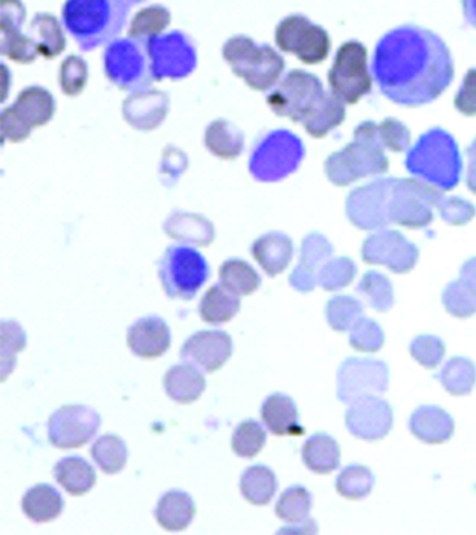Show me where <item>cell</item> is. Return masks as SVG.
I'll return each mask as SVG.
<instances>
[{
  "instance_id": "47",
  "label": "cell",
  "mask_w": 476,
  "mask_h": 535,
  "mask_svg": "<svg viewBox=\"0 0 476 535\" xmlns=\"http://www.w3.org/2000/svg\"><path fill=\"white\" fill-rule=\"evenodd\" d=\"M383 331L376 322L361 318L351 327L350 343L354 350L362 353H376L382 348Z\"/></svg>"
},
{
  "instance_id": "1",
  "label": "cell",
  "mask_w": 476,
  "mask_h": 535,
  "mask_svg": "<svg viewBox=\"0 0 476 535\" xmlns=\"http://www.w3.org/2000/svg\"><path fill=\"white\" fill-rule=\"evenodd\" d=\"M371 71L386 98L400 106L417 107L432 103L448 89L454 61L437 34L406 25L380 39Z\"/></svg>"
},
{
  "instance_id": "57",
  "label": "cell",
  "mask_w": 476,
  "mask_h": 535,
  "mask_svg": "<svg viewBox=\"0 0 476 535\" xmlns=\"http://www.w3.org/2000/svg\"><path fill=\"white\" fill-rule=\"evenodd\" d=\"M444 220H449L451 223H466L469 218H472L473 208L461 200H449L446 205L441 206Z\"/></svg>"
},
{
  "instance_id": "29",
  "label": "cell",
  "mask_w": 476,
  "mask_h": 535,
  "mask_svg": "<svg viewBox=\"0 0 476 535\" xmlns=\"http://www.w3.org/2000/svg\"><path fill=\"white\" fill-rule=\"evenodd\" d=\"M332 254V247L319 235H312L304 241L303 260L290 278V284L298 292L307 293L315 289V272L319 264Z\"/></svg>"
},
{
  "instance_id": "20",
  "label": "cell",
  "mask_w": 476,
  "mask_h": 535,
  "mask_svg": "<svg viewBox=\"0 0 476 535\" xmlns=\"http://www.w3.org/2000/svg\"><path fill=\"white\" fill-rule=\"evenodd\" d=\"M170 328L161 318L139 319L127 333V345L135 356L156 359L170 348Z\"/></svg>"
},
{
  "instance_id": "17",
  "label": "cell",
  "mask_w": 476,
  "mask_h": 535,
  "mask_svg": "<svg viewBox=\"0 0 476 535\" xmlns=\"http://www.w3.org/2000/svg\"><path fill=\"white\" fill-rule=\"evenodd\" d=\"M437 202L432 191L415 183L400 186L390 202L391 220L409 228H420L431 222L432 214L429 206Z\"/></svg>"
},
{
  "instance_id": "30",
  "label": "cell",
  "mask_w": 476,
  "mask_h": 535,
  "mask_svg": "<svg viewBox=\"0 0 476 535\" xmlns=\"http://www.w3.org/2000/svg\"><path fill=\"white\" fill-rule=\"evenodd\" d=\"M165 232L174 240L208 246L214 240V228L206 218L196 214L174 212L164 225Z\"/></svg>"
},
{
  "instance_id": "39",
  "label": "cell",
  "mask_w": 476,
  "mask_h": 535,
  "mask_svg": "<svg viewBox=\"0 0 476 535\" xmlns=\"http://www.w3.org/2000/svg\"><path fill=\"white\" fill-rule=\"evenodd\" d=\"M345 118L344 103L333 93H327L324 103L304 122L307 133L313 138H324L330 130L342 124Z\"/></svg>"
},
{
  "instance_id": "50",
  "label": "cell",
  "mask_w": 476,
  "mask_h": 535,
  "mask_svg": "<svg viewBox=\"0 0 476 535\" xmlns=\"http://www.w3.org/2000/svg\"><path fill=\"white\" fill-rule=\"evenodd\" d=\"M444 305L457 318H469L476 311V295L464 284L455 282L444 292Z\"/></svg>"
},
{
  "instance_id": "12",
  "label": "cell",
  "mask_w": 476,
  "mask_h": 535,
  "mask_svg": "<svg viewBox=\"0 0 476 535\" xmlns=\"http://www.w3.org/2000/svg\"><path fill=\"white\" fill-rule=\"evenodd\" d=\"M101 418L91 407L72 404L63 406L48 421V438L58 449H78L94 438Z\"/></svg>"
},
{
  "instance_id": "56",
  "label": "cell",
  "mask_w": 476,
  "mask_h": 535,
  "mask_svg": "<svg viewBox=\"0 0 476 535\" xmlns=\"http://www.w3.org/2000/svg\"><path fill=\"white\" fill-rule=\"evenodd\" d=\"M455 106L464 115H476V69L470 71L464 78L463 86L455 98Z\"/></svg>"
},
{
  "instance_id": "42",
  "label": "cell",
  "mask_w": 476,
  "mask_h": 535,
  "mask_svg": "<svg viewBox=\"0 0 476 535\" xmlns=\"http://www.w3.org/2000/svg\"><path fill=\"white\" fill-rule=\"evenodd\" d=\"M310 508H312V496L309 491L304 487H292L281 494L275 511L281 520L295 525L306 522Z\"/></svg>"
},
{
  "instance_id": "37",
  "label": "cell",
  "mask_w": 476,
  "mask_h": 535,
  "mask_svg": "<svg viewBox=\"0 0 476 535\" xmlns=\"http://www.w3.org/2000/svg\"><path fill=\"white\" fill-rule=\"evenodd\" d=\"M95 464L106 473L115 475L123 470L127 462V447L123 439L115 435H104L95 441L91 449Z\"/></svg>"
},
{
  "instance_id": "31",
  "label": "cell",
  "mask_w": 476,
  "mask_h": 535,
  "mask_svg": "<svg viewBox=\"0 0 476 535\" xmlns=\"http://www.w3.org/2000/svg\"><path fill=\"white\" fill-rule=\"evenodd\" d=\"M240 311V296L223 286L222 282L211 287L203 296L199 313L206 324H225Z\"/></svg>"
},
{
  "instance_id": "22",
  "label": "cell",
  "mask_w": 476,
  "mask_h": 535,
  "mask_svg": "<svg viewBox=\"0 0 476 535\" xmlns=\"http://www.w3.org/2000/svg\"><path fill=\"white\" fill-rule=\"evenodd\" d=\"M261 418L269 432L277 436L303 435L304 429L298 423V409L292 398L283 394L267 397L261 406Z\"/></svg>"
},
{
  "instance_id": "13",
  "label": "cell",
  "mask_w": 476,
  "mask_h": 535,
  "mask_svg": "<svg viewBox=\"0 0 476 535\" xmlns=\"http://www.w3.org/2000/svg\"><path fill=\"white\" fill-rule=\"evenodd\" d=\"M277 45L290 52L306 65L321 63L330 51L329 37L324 29L312 25L306 17L292 16L277 28Z\"/></svg>"
},
{
  "instance_id": "26",
  "label": "cell",
  "mask_w": 476,
  "mask_h": 535,
  "mask_svg": "<svg viewBox=\"0 0 476 535\" xmlns=\"http://www.w3.org/2000/svg\"><path fill=\"white\" fill-rule=\"evenodd\" d=\"M411 432L423 443L440 444L448 441L454 433V421L443 409L434 406L420 407L412 415Z\"/></svg>"
},
{
  "instance_id": "28",
  "label": "cell",
  "mask_w": 476,
  "mask_h": 535,
  "mask_svg": "<svg viewBox=\"0 0 476 535\" xmlns=\"http://www.w3.org/2000/svg\"><path fill=\"white\" fill-rule=\"evenodd\" d=\"M65 500L62 494L48 484L36 485L26 491L22 499V510L28 519L36 523L51 522L62 514Z\"/></svg>"
},
{
  "instance_id": "58",
  "label": "cell",
  "mask_w": 476,
  "mask_h": 535,
  "mask_svg": "<svg viewBox=\"0 0 476 535\" xmlns=\"http://www.w3.org/2000/svg\"><path fill=\"white\" fill-rule=\"evenodd\" d=\"M463 282L476 295V260L464 267Z\"/></svg>"
},
{
  "instance_id": "40",
  "label": "cell",
  "mask_w": 476,
  "mask_h": 535,
  "mask_svg": "<svg viewBox=\"0 0 476 535\" xmlns=\"http://www.w3.org/2000/svg\"><path fill=\"white\" fill-rule=\"evenodd\" d=\"M171 16L164 7H148L139 11L129 29V37L138 42L147 43L148 39L159 34L170 25Z\"/></svg>"
},
{
  "instance_id": "36",
  "label": "cell",
  "mask_w": 476,
  "mask_h": 535,
  "mask_svg": "<svg viewBox=\"0 0 476 535\" xmlns=\"http://www.w3.org/2000/svg\"><path fill=\"white\" fill-rule=\"evenodd\" d=\"M240 491L249 503L266 505L271 502L277 491L274 471L264 465H252L240 479Z\"/></svg>"
},
{
  "instance_id": "15",
  "label": "cell",
  "mask_w": 476,
  "mask_h": 535,
  "mask_svg": "<svg viewBox=\"0 0 476 535\" xmlns=\"http://www.w3.org/2000/svg\"><path fill=\"white\" fill-rule=\"evenodd\" d=\"M345 421L348 430L357 438L377 441L393 427V411L386 401L368 395L351 403Z\"/></svg>"
},
{
  "instance_id": "5",
  "label": "cell",
  "mask_w": 476,
  "mask_h": 535,
  "mask_svg": "<svg viewBox=\"0 0 476 535\" xmlns=\"http://www.w3.org/2000/svg\"><path fill=\"white\" fill-rule=\"evenodd\" d=\"M159 278L170 298L190 301L210 278V266L193 247L170 246L159 261Z\"/></svg>"
},
{
  "instance_id": "27",
  "label": "cell",
  "mask_w": 476,
  "mask_h": 535,
  "mask_svg": "<svg viewBox=\"0 0 476 535\" xmlns=\"http://www.w3.org/2000/svg\"><path fill=\"white\" fill-rule=\"evenodd\" d=\"M292 254V241L283 234L264 235L252 246V255L269 276L280 275L289 266Z\"/></svg>"
},
{
  "instance_id": "33",
  "label": "cell",
  "mask_w": 476,
  "mask_h": 535,
  "mask_svg": "<svg viewBox=\"0 0 476 535\" xmlns=\"http://www.w3.org/2000/svg\"><path fill=\"white\" fill-rule=\"evenodd\" d=\"M303 461L309 470L318 475H327L339 467L341 452L332 436L318 433L307 439L303 447Z\"/></svg>"
},
{
  "instance_id": "7",
  "label": "cell",
  "mask_w": 476,
  "mask_h": 535,
  "mask_svg": "<svg viewBox=\"0 0 476 535\" xmlns=\"http://www.w3.org/2000/svg\"><path fill=\"white\" fill-rule=\"evenodd\" d=\"M325 97L327 92L315 75L292 71L275 87L267 104L275 115L304 124L324 103Z\"/></svg>"
},
{
  "instance_id": "51",
  "label": "cell",
  "mask_w": 476,
  "mask_h": 535,
  "mask_svg": "<svg viewBox=\"0 0 476 535\" xmlns=\"http://www.w3.org/2000/svg\"><path fill=\"white\" fill-rule=\"evenodd\" d=\"M87 75H89L87 65L83 58L75 57V55L66 58L60 69V84H62L63 92L69 97L78 95L86 86Z\"/></svg>"
},
{
  "instance_id": "54",
  "label": "cell",
  "mask_w": 476,
  "mask_h": 535,
  "mask_svg": "<svg viewBox=\"0 0 476 535\" xmlns=\"http://www.w3.org/2000/svg\"><path fill=\"white\" fill-rule=\"evenodd\" d=\"M0 28L2 34L17 33L25 22V7L20 0H2Z\"/></svg>"
},
{
  "instance_id": "24",
  "label": "cell",
  "mask_w": 476,
  "mask_h": 535,
  "mask_svg": "<svg viewBox=\"0 0 476 535\" xmlns=\"http://www.w3.org/2000/svg\"><path fill=\"white\" fill-rule=\"evenodd\" d=\"M196 505L190 494L173 490L165 493L156 505V522L168 531H182L193 522Z\"/></svg>"
},
{
  "instance_id": "32",
  "label": "cell",
  "mask_w": 476,
  "mask_h": 535,
  "mask_svg": "<svg viewBox=\"0 0 476 535\" xmlns=\"http://www.w3.org/2000/svg\"><path fill=\"white\" fill-rule=\"evenodd\" d=\"M55 481L72 496L89 493L97 482L95 470L89 462L78 456L62 459L54 468Z\"/></svg>"
},
{
  "instance_id": "44",
  "label": "cell",
  "mask_w": 476,
  "mask_h": 535,
  "mask_svg": "<svg viewBox=\"0 0 476 535\" xmlns=\"http://www.w3.org/2000/svg\"><path fill=\"white\" fill-rule=\"evenodd\" d=\"M374 476L368 468L351 465L345 468L336 481L339 494L347 499H362L373 490Z\"/></svg>"
},
{
  "instance_id": "43",
  "label": "cell",
  "mask_w": 476,
  "mask_h": 535,
  "mask_svg": "<svg viewBox=\"0 0 476 535\" xmlns=\"http://www.w3.org/2000/svg\"><path fill=\"white\" fill-rule=\"evenodd\" d=\"M266 444V432L260 423L254 420L238 424L232 435V450L242 458H254Z\"/></svg>"
},
{
  "instance_id": "8",
  "label": "cell",
  "mask_w": 476,
  "mask_h": 535,
  "mask_svg": "<svg viewBox=\"0 0 476 535\" xmlns=\"http://www.w3.org/2000/svg\"><path fill=\"white\" fill-rule=\"evenodd\" d=\"M303 157L300 139L290 133L274 132L258 144L249 162L252 176L260 182H277L296 170Z\"/></svg>"
},
{
  "instance_id": "18",
  "label": "cell",
  "mask_w": 476,
  "mask_h": 535,
  "mask_svg": "<svg viewBox=\"0 0 476 535\" xmlns=\"http://www.w3.org/2000/svg\"><path fill=\"white\" fill-rule=\"evenodd\" d=\"M364 258L368 263L388 264L394 272H406L414 266L417 250L396 232H382L365 243Z\"/></svg>"
},
{
  "instance_id": "41",
  "label": "cell",
  "mask_w": 476,
  "mask_h": 535,
  "mask_svg": "<svg viewBox=\"0 0 476 535\" xmlns=\"http://www.w3.org/2000/svg\"><path fill=\"white\" fill-rule=\"evenodd\" d=\"M441 385L454 395H466L475 385L476 371L472 362L466 359H452L438 374Z\"/></svg>"
},
{
  "instance_id": "2",
  "label": "cell",
  "mask_w": 476,
  "mask_h": 535,
  "mask_svg": "<svg viewBox=\"0 0 476 535\" xmlns=\"http://www.w3.org/2000/svg\"><path fill=\"white\" fill-rule=\"evenodd\" d=\"M129 5L126 0H68L63 22L83 51L110 42L123 29Z\"/></svg>"
},
{
  "instance_id": "48",
  "label": "cell",
  "mask_w": 476,
  "mask_h": 535,
  "mask_svg": "<svg viewBox=\"0 0 476 535\" xmlns=\"http://www.w3.org/2000/svg\"><path fill=\"white\" fill-rule=\"evenodd\" d=\"M359 292L377 311H386L393 305V289H391L390 282L377 273L365 275L359 286Z\"/></svg>"
},
{
  "instance_id": "10",
  "label": "cell",
  "mask_w": 476,
  "mask_h": 535,
  "mask_svg": "<svg viewBox=\"0 0 476 535\" xmlns=\"http://www.w3.org/2000/svg\"><path fill=\"white\" fill-rule=\"evenodd\" d=\"M150 72L153 80L164 78L181 80L188 77L196 69L197 55L187 37L182 33H170L167 36H156L145 43Z\"/></svg>"
},
{
  "instance_id": "3",
  "label": "cell",
  "mask_w": 476,
  "mask_h": 535,
  "mask_svg": "<svg viewBox=\"0 0 476 535\" xmlns=\"http://www.w3.org/2000/svg\"><path fill=\"white\" fill-rule=\"evenodd\" d=\"M406 168L426 182L452 190L461 173L460 153L454 138L441 130L426 133L408 154Z\"/></svg>"
},
{
  "instance_id": "4",
  "label": "cell",
  "mask_w": 476,
  "mask_h": 535,
  "mask_svg": "<svg viewBox=\"0 0 476 535\" xmlns=\"http://www.w3.org/2000/svg\"><path fill=\"white\" fill-rule=\"evenodd\" d=\"M223 57L231 65L232 72L243 78L251 89H271L278 83L284 71V61L271 46L255 45L248 37H232L223 46Z\"/></svg>"
},
{
  "instance_id": "34",
  "label": "cell",
  "mask_w": 476,
  "mask_h": 535,
  "mask_svg": "<svg viewBox=\"0 0 476 535\" xmlns=\"http://www.w3.org/2000/svg\"><path fill=\"white\" fill-rule=\"evenodd\" d=\"M205 145L214 156L222 157V159H234L242 153L243 147H245V138L234 124L219 119L206 130Z\"/></svg>"
},
{
  "instance_id": "9",
  "label": "cell",
  "mask_w": 476,
  "mask_h": 535,
  "mask_svg": "<svg viewBox=\"0 0 476 535\" xmlns=\"http://www.w3.org/2000/svg\"><path fill=\"white\" fill-rule=\"evenodd\" d=\"M329 84L333 95L345 104H356L371 92L373 78L367 68V52L361 45L347 43L339 49Z\"/></svg>"
},
{
  "instance_id": "55",
  "label": "cell",
  "mask_w": 476,
  "mask_h": 535,
  "mask_svg": "<svg viewBox=\"0 0 476 535\" xmlns=\"http://www.w3.org/2000/svg\"><path fill=\"white\" fill-rule=\"evenodd\" d=\"M0 130H2V141L8 139L11 142H20L25 141L33 129H29L22 119L17 118L11 107H8L0 116Z\"/></svg>"
},
{
  "instance_id": "52",
  "label": "cell",
  "mask_w": 476,
  "mask_h": 535,
  "mask_svg": "<svg viewBox=\"0 0 476 535\" xmlns=\"http://www.w3.org/2000/svg\"><path fill=\"white\" fill-rule=\"evenodd\" d=\"M444 343L438 337L420 336L412 342L411 354L425 368H435L444 357Z\"/></svg>"
},
{
  "instance_id": "14",
  "label": "cell",
  "mask_w": 476,
  "mask_h": 535,
  "mask_svg": "<svg viewBox=\"0 0 476 535\" xmlns=\"http://www.w3.org/2000/svg\"><path fill=\"white\" fill-rule=\"evenodd\" d=\"M388 388V368L373 359H348L338 372V397L351 404L368 395L382 394Z\"/></svg>"
},
{
  "instance_id": "53",
  "label": "cell",
  "mask_w": 476,
  "mask_h": 535,
  "mask_svg": "<svg viewBox=\"0 0 476 535\" xmlns=\"http://www.w3.org/2000/svg\"><path fill=\"white\" fill-rule=\"evenodd\" d=\"M353 276L354 266L351 261H332V263L327 264V266L321 270L319 282H321V286L324 287L325 290L335 292V290L347 286L348 282L353 279Z\"/></svg>"
},
{
  "instance_id": "23",
  "label": "cell",
  "mask_w": 476,
  "mask_h": 535,
  "mask_svg": "<svg viewBox=\"0 0 476 535\" xmlns=\"http://www.w3.org/2000/svg\"><path fill=\"white\" fill-rule=\"evenodd\" d=\"M10 107L17 118L22 119L29 129H34L51 121L55 112V101L51 92L43 87L33 86L26 87L17 97L16 103Z\"/></svg>"
},
{
  "instance_id": "45",
  "label": "cell",
  "mask_w": 476,
  "mask_h": 535,
  "mask_svg": "<svg viewBox=\"0 0 476 535\" xmlns=\"http://www.w3.org/2000/svg\"><path fill=\"white\" fill-rule=\"evenodd\" d=\"M362 318V305L348 296H336L327 304V321L333 330L344 333Z\"/></svg>"
},
{
  "instance_id": "6",
  "label": "cell",
  "mask_w": 476,
  "mask_h": 535,
  "mask_svg": "<svg viewBox=\"0 0 476 535\" xmlns=\"http://www.w3.org/2000/svg\"><path fill=\"white\" fill-rule=\"evenodd\" d=\"M374 125L364 124L356 130V142L327 162V174L336 185H348L359 177L382 173L388 167L373 133Z\"/></svg>"
},
{
  "instance_id": "25",
  "label": "cell",
  "mask_w": 476,
  "mask_h": 535,
  "mask_svg": "<svg viewBox=\"0 0 476 535\" xmlns=\"http://www.w3.org/2000/svg\"><path fill=\"white\" fill-rule=\"evenodd\" d=\"M205 386L202 371L190 363L173 366L164 377L165 392L176 403H193L205 391Z\"/></svg>"
},
{
  "instance_id": "21",
  "label": "cell",
  "mask_w": 476,
  "mask_h": 535,
  "mask_svg": "<svg viewBox=\"0 0 476 535\" xmlns=\"http://www.w3.org/2000/svg\"><path fill=\"white\" fill-rule=\"evenodd\" d=\"M168 112V98L158 90L133 93L124 101V118L138 130H153L164 121Z\"/></svg>"
},
{
  "instance_id": "38",
  "label": "cell",
  "mask_w": 476,
  "mask_h": 535,
  "mask_svg": "<svg viewBox=\"0 0 476 535\" xmlns=\"http://www.w3.org/2000/svg\"><path fill=\"white\" fill-rule=\"evenodd\" d=\"M220 282L238 296H248L260 287V276L246 261L229 260L220 267Z\"/></svg>"
},
{
  "instance_id": "19",
  "label": "cell",
  "mask_w": 476,
  "mask_h": 535,
  "mask_svg": "<svg viewBox=\"0 0 476 535\" xmlns=\"http://www.w3.org/2000/svg\"><path fill=\"white\" fill-rule=\"evenodd\" d=\"M390 197L379 186L356 191L347 203L351 222L362 229L379 228L391 220Z\"/></svg>"
},
{
  "instance_id": "59",
  "label": "cell",
  "mask_w": 476,
  "mask_h": 535,
  "mask_svg": "<svg viewBox=\"0 0 476 535\" xmlns=\"http://www.w3.org/2000/svg\"><path fill=\"white\" fill-rule=\"evenodd\" d=\"M464 17L476 28V0H463Z\"/></svg>"
},
{
  "instance_id": "46",
  "label": "cell",
  "mask_w": 476,
  "mask_h": 535,
  "mask_svg": "<svg viewBox=\"0 0 476 535\" xmlns=\"http://www.w3.org/2000/svg\"><path fill=\"white\" fill-rule=\"evenodd\" d=\"M0 337H2V380H5L16 365V354L26 346V336L17 322L4 321Z\"/></svg>"
},
{
  "instance_id": "49",
  "label": "cell",
  "mask_w": 476,
  "mask_h": 535,
  "mask_svg": "<svg viewBox=\"0 0 476 535\" xmlns=\"http://www.w3.org/2000/svg\"><path fill=\"white\" fill-rule=\"evenodd\" d=\"M2 55H7L17 63H33L39 55L36 42L31 37L23 36L22 31L17 33L2 34L0 43Z\"/></svg>"
},
{
  "instance_id": "35",
  "label": "cell",
  "mask_w": 476,
  "mask_h": 535,
  "mask_svg": "<svg viewBox=\"0 0 476 535\" xmlns=\"http://www.w3.org/2000/svg\"><path fill=\"white\" fill-rule=\"evenodd\" d=\"M31 39L36 42L39 54L45 58H54L65 51L66 39L62 26L51 14H37L29 29Z\"/></svg>"
},
{
  "instance_id": "16",
  "label": "cell",
  "mask_w": 476,
  "mask_h": 535,
  "mask_svg": "<svg viewBox=\"0 0 476 535\" xmlns=\"http://www.w3.org/2000/svg\"><path fill=\"white\" fill-rule=\"evenodd\" d=\"M231 354L232 339L225 331H197L187 339L181 350L185 363L208 374L222 368Z\"/></svg>"
},
{
  "instance_id": "11",
  "label": "cell",
  "mask_w": 476,
  "mask_h": 535,
  "mask_svg": "<svg viewBox=\"0 0 476 535\" xmlns=\"http://www.w3.org/2000/svg\"><path fill=\"white\" fill-rule=\"evenodd\" d=\"M138 40H116L104 52V71L116 87L123 90L144 89L150 84L147 58Z\"/></svg>"
}]
</instances>
